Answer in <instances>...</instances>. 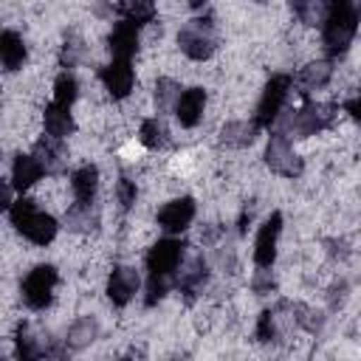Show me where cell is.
I'll use <instances>...</instances> for the list:
<instances>
[{"instance_id":"cell-16","label":"cell","mask_w":361,"mask_h":361,"mask_svg":"<svg viewBox=\"0 0 361 361\" xmlns=\"http://www.w3.org/2000/svg\"><path fill=\"white\" fill-rule=\"evenodd\" d=\"M203 107H206V90L203 87H189L180 93L178 104H175V116L180 121V127H195L203 116Z\"/></svg>"},{"instance_id":"cell-18","label":"cell","mask_w":361,"mask_h":361,"mask_svg":"<svg viewBox=\"0 0 361 361\" xmlns=\"http://www.w3.org/2000/svg\"><path fill=\"white\" fill-rule=\"evenodd\" d=\"M257 133H259V124H257V121H243V118H237V121L223 124V130H220V144H223V147H231V149H243V147L254 144Z\"/></svg>"},{"instance_id":"cell-6","label":"cell","mask_w":361,"mask_h":361,"mask_svg":"<svg viewBox=\"0 0 361 361\" xmlns=\"http://www.w3.org/2000/svg\"><path fill=\"white\" fill-rule=\"evenodd\" d=\"M183 243L175 240V237H164L158 240L149 251H147V271L149 276H164V279H172L178 276V268L183 262Z\"/></svg>"},{"instance_id":"cell-11","label":"cell","mask_w":361,"mask_h":361,"mask_svg":"<svg viewBox=\"0 0 361 361\" xmlns=\"http://www.w3.org/2000/svg\"><path fill=\"white\" fill-rule=\"evenodd\" d=\"M138 285H141V276L135 268L130 265H116L107 276V296L116 307H124L135 293H138Z\"/></svg>"},{"instance_id":"cell-23","label":"cell","mask_w":361,"mask_h":361,"mask_svg":"<svg viewBox=\"0 0 361 361\" xmlns=\"http://www.w3.org/2000/svg\"><path fill=\"white\" fill-rule=\"evenodd\" d=\"M0 59L6 71H17L25 62V42L17 31H3L0 34Z\"/></svg>"},{"instance_id":"cell-32","label":"cell","mask_w":361,"mask_h":361,"mask_svg":"<svg viewBox=\"0 0 361 361\" xmlns=\"http://www.w3.org/2000/svg\"><path fill=\"white\" fill-rule=\"evenodd\" d=\"M257 338L276 341V310H262L257 319Z\"/></svg>"},{"instance_id":"cell-13","label":"cell","mask_w":361,"mask_h":361,"mask_svg":"<svg viewBox=\"0 0 361 361\" xmlns=\"http://www.w3.org/2000/svg\"><path fill=\"white\" fill-rule=\"evenodd\" d=\"M102 82L113 99H124L133 90L135 73L130 68V59H113L107 68H102Z\"/></svg>"},{"instance_id":"cell-9","label":"cell","mask_w":361,"mask_h":361,"mask_svg":"<svg viewBox=\"0 0 361 361\" xmlns=\"http://www.w3.org/2000/svg\"><path fill=\"white\" fill-rule=\"evenodd\" d=\"M279 231H282V214L271 212V217L257 231V243H254V262H257V268H271L274 265Z\"/></svg>"},{"instance_id":"cell-24","label":"cell","mask_w":361,"mask_h":361,"mask_svg":"<svg viewBox=\"0 0 361 361\" xmlns=\"http://www.w3.org/2000/svg\"><path fill=\"white\" fill-rule=\"evenodd\" d=\"M65 226L71 231H93L99 226V212L90 203H73L65 214Z\"/></svg>"},{"instance_id":"cell-25","label":"cell","mask_w":361,"mask_h":361,"mask_svg":"<svg viewBox=\"0 0 361 361\" xmlns=\"http://www.w3.org/2000/svg\"><path fill=\"white\" fill-rule=\"evenodd\" d=\"M116 11L135 23V25H144V23H152L155 20V0H118Z\"/></svg>"},{"instance_id":"cell-29","label":"cell","mask_w":361,"mask_h":361,"mask_svg":"<svg viewBox=\"0 0 361 361\" xmlns=\"http://www.w3.org/2000/svg\"><path fill=\"white\" fill-rule=\"evenodd\" d=\"M76 96H79V85H76V79H73L68 71L59 73L56 82H54V102L62 104V107H71V104L76 102Z\"/></svg>"},{"instance_id":"cell-7","label":"cell","mask_w":361,"mask_h":361,"mask_svg":"<svg viewBox=\"0 0 361 361\" xmlns=\"http://www.w3.org/2000/svg\"><path fill=\"white\" fill-rule=\"evenodd\" d=\"M59 276L54 265H37L28 271V276L23 279V299L31 310H45L54 299V288H56Z\"/></svg>"},{"instance_id":"cell-10","label":"cell","mask_w":361,"mask_h":361,"mask_svg":"<svg viewBox=\"0 0 361 361\" xmlns=\"http://www.w3.org/2000/svg\"><path fill=\"white\" fill-rule=\"evenodd\" d=\"M31 155L39 161V166L45 169V175H59L65 166H68V147H65V138H56V135H42Z\"/></svg>"},{"instance_id":"cell-31","label":"cell","mask_w":361,"mask_h":361,"mask_svg":"<svg viewBox=\"0 0 361 361\" xmlns=\"http://www.w3.org/2000/svg\"><path fill=\"white\" fill-rule=\"evenodd\" d=\"M82 37L76 34V31H68L65 34V45H62V54H59V65L62 68H73L76 62H79V56H82Z\"/></svg>"},{"instance_id":"cell-20","label":"cell","mask_w":361,"mask_h":361,"mask_svg":"<svg viewBox=\"0 0 361 361\" xmlns=\"http://www.w3.org/2000/svg\"><path fill=\"white\" fill-rule=\"evenodd\" d=\"M203 282H206V259H203L200 254H195V257H189L186 265L178 271L175 285H178L186 296H195V293L203 288Z\"/></svg>"},{"instance_id":"cell-15","label":"cell","mask_w":361,"mask_h":361,"mask_svg":"<svg viewBox=\"0 0 361 361\" xmlns=\"http://www.w3.org/2000/svg\"><path fill=\"white\" fill-rule=\"evenodd\" d=\"M14 341H17V355L23 361H37V358L51 353L48 350V338H42V333L34 324H28V322H23L17 327V338Z\"/></svg>"},{"instance_id":"cell-35","label":"cell","mask_w":361,"mask_h":361,"mask_svg":"<svg viewBox=\"0 0 361 361\" xmlns=\"http://www.w3.org/2000/svg\"><path fill=\"white\" fill-rule=\"evenodd\" d=\"M274 288H276V282H274L271 271H268V268H259L257 276H254V290H257L259 296H265V293H271Z\"/></svg>"},{"instance_id":"cell-33","label":"cell","mask_w":361,"mask_h":361,"mask_svg":"<svg viewBox=\"0 0 361 361\" xmlns=\"http://www.w3.org/2000/svg\"><path fill=\"white\" fill-rule=\"evenodd\" d=\"M296 322L307 330V333H316V330H322V324H324V319H322V313H316V310H310V307H296Z\"/></svg>"},{"instance_id":"cell-37","label":"cell","mask_w":361,"mask_h":361,"mask_svg":"<svg viewBox=\"0 0 361 361\" xmlns=\"http://www.w3.org/2000/svg\"><path fill=\"white\" fill-rule=\"evenodd\" d=\"M203 3H206V0H189V6H192V8H200Z\"/></svg>"},{"instance_id":"cell-19","label":"cell","mask_w":361,"mask_h":361,"mask_svg":"<svg viewBox=\"0 0 361 361\" xmlns=\"http://www.w3.org/2000/svg\"><path fill=\"white\" fill-rule=\"evenodd\" d=\"M45 175V169L39 166V161L34 155H17L11 164V186L17 192H25L28 186H34L39 178Z\"/></svg>"},{"instance_id":"cell-5","label":"cell","mask_w":361,"mask_h":361,"mask_svg":"<svg viewBox=\"0 0 361 361\" xmlns=\"http://www.w3.org/2000/svg\"><path fill=\"white\" fill-rule=\"evenodd\" d=\"M265 164L271 166V172H276L282 178H299L305 169V161L293 152L288 133H282V130L271 133V138L265 144Z\"/></svg>"},{"instance_id":"cell-12","label":"cell","mask_w":361,"mask_h":361,"mask_svg":"<svg viewBox=\"0 0 361 361\" xmlns=\"http://www.w3.org/2000/svg\"><path fill=\"white\" fill-rule=\"evenodd\" d=\"M192 217H195V200L192 197H175L158 212V226L166 234H180L189 228Z\"/></svg>"},{"instance_id":"cell-26","label":"cell","mask_w":361,"mask_h":361,"mask_svg":"<svg viewBox=\"0 0 361 361\" xmlns=\"http://www.w3.org/2000/svg\"><path fill=\"white\" fill-rule=\"evenodd\" d=\"M96 336H99V324H96V319L82 316L79 322H73V324H71L65 344H68V350H82V347H87Z\"/></svg>"},{"instance_id":"cell-30","label":"cell","mask_w":361,"mask_h":361,"mask_svg":"<svg viewBox=\"0 0 361 361\" xmlns=\"http://www.w3.org/2000/svg\"><path fill=\"white\" fill-rule=\"evenodd\" d=\"M290 8H293V14H296L305 25H316V23L324 17L322 0H290Z\"/></svg>"},{"instance_id":"cell-22","label":"cell","mask_w":361,"mask_h":361,"mask_svg":"<svg viewBox=\"0 0 361 361\" xmlns=\"http://www.w3.org/2000/svg\"><path fill=\"white\" fill-rule=\"evenodd\" d=\"M42 121H45V133L48 135H56V138H68L76 130L73 116H71V107H62L56 102H51L45 107V118Z\"/></svg>"},{"instance_id":"cell-4","label":"cell","mask_w":361,"mask_h":361,"mask_svg":"<svg viewBox=\"0 0 361 361\" xmlns=\"http://www.w3.org/2000/svg\"><path fill=\"white\" fill-rule=\"evenodd\" d=\"M333 110H336L333 104L307 102V104H302L299 110H293L285 118V130H293V135H299V138L316 135V133H322V130H327L333 124V116H336Z\"/></svg>"},{"instance_id":"cell-14","label":"cell","mask_w":361,"mask_h":361,"mask_svg":"<svg viewBox=\"0 0 361 361\" xmlns=\"http://www.w3.org/2000/svg\"><path fill=\"white\" fill-rule=\"evenodd\" d=\"M110 54L113 59H130L138 51V25L130 20H121L110 31Z\"/></svg>"},{"instance_id":"cell-2","label":"cell","mask_w":361,"mask_h":361,"mask_svg":"<svg viewBox=\"0 0 361 361\" xmlns=\"http://www.w3.org/2000/svg\"><path fill=\"white\" fill-rule=\"evenodd\" d=\"M8 220H11V226L25 237V240H31L34 245H48L54 237H56V220L48 214V212H42L34 200H28V197H20V200H14L11 206H8Z\"/></svg>"},{"instance_id":"cell-28","label":"cell","mask_w":361,"mask_h":361,"mask_svg":"<svg viewBox=\"0 0 361 361\" xmlns=\"http://www.w3.org/2000/svg\"><path fill=\"white\" fill-rule=\"evenodd\" d=\"M178 99H180V85H178L175 79H169V76H161V79L155 82V107H158L161 113L175 110Z\"/></svg>"},{"instance_id":"cell-1","label":"cell","mask_w":361,"mask_h":361,"mask_svg":"<svg viewBox=\"0 0 361 361\" xmlns=\"http://www.w3.org/2000/svg\"><path fill=\"white\" fill-rule=\"evenodd\" d=\"M358 20H361V0H327L322 37L330 56H341L350 48L358 31Z\"/></svg>"},{"instance_id":"cell-8","label":"cell","mask_w":361,"mask_h":361,"mask_svg":"<svg viewBox=\"0 0 361 361\" xmlns=\"http://www.w3.org/2000/svg\"><path fill=\"white\" fill-rule=\"evenodd\" d=\"M290 85H293V79L288 73H276V76L268 79V85H265V90L259 96V104H257V116H254V121L259 124V130L262 127H271L279 118L282 104H285V99L290 93Z\"/></svg>"},{"instance_id":"cell-36","label":"cell","mask_w":361,"mask_h":361,"mask_svg":"<svg viewBox=\"0 0 361 361\" xmlns=\"http://www.w3.org/2000/svg\"><path fill=\"white\" fill-rule=\"evenodd\" d=\"M344 110L355 118V121H361V93L355 96V99H350V102H344Z\"/></svg>"},{"instance_id":"cell-17","label":"cell","mask_w":361,"mask_h":361,"mask_svg":"<svg viewBox=\"0 0 361 361\" xmlns=\"http://www.w3.org/2000/svg\"><path fill=\"white\" fill-rule=\"evenodd\" d=\"M330 76H333V62L330 59H319V62H310V65H305L299 73H296V87H299V93L305 96V93H310V90H319V87H324L327 82H330Z\"/></svg>"},{"instance_id":"cell-21","label":"cell","mask_w":361,"mask_h":361,"mask_svg":"<svg viewBox=\"0 0 361 361\" xmlns=\"http://www.w3.org/2000/svg\"><path fill=\"white\" fill-rule=\"evenodd\" d=\"M71 189H73V197L76 203H93L96 197V189H99V169L93 164H85L73 172L71 178Z\"/></svg>"},{"instance_id":"cell-3","label":"cell","mask_w":361,"mask_h":361,"mask_svg":"<svg viewBox=\"0 0 361 361\" xmlns=\"http://www.w3.org/2000/svg\"><path fill=\"white\" fill-rule=\"evenodd\" d=\"M178 45L189 59H209L217 48V28L212 17H192L180 31H178Z\"/></svg>"},{"instance_id":"cell-34","label":"cell","mask_w":361,"mask_h":361,"mask_svg":"<svg viewBox=\"0 0 361 361\" xmlns=\"http://www.w3.org/2000/svg\"><path fill=\"white\" fill-rule=\"evenodd\" d=\"M116 195H118V203H121V209L127 212L133 203H135V183L130 180V178H118V183H116Z\"/></svg>"},{"instance_id":"cell-27","label":"cell","mask_w":361,"mask_h":361,"mask_svg":"<svg viewBox=\"0 0 361 361\" xmlns=\"http://www.w3.org/2000/svg\"><path fill=\"white\" fill-rule=\"evenodd\" d=\"M169 133H166V127H164V121L161 118H144L141 121V130H138V141L147 147V149H161V147H166V138Z\"/></svg>"}]
</instances>
